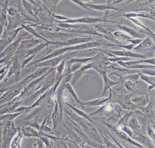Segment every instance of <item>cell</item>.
Returning a JSON list of instances; mask_svg holds the SVG:
<instances>
[{
  "mask_svg": "<svg viewBox=\"0 0 155 148\" xmlns=\"http://www.w3.org/2000/svg\"><path fill=\"white\" fill-rule=\"evenodd\" d=\"M104 77V81H105V88H104V92H106L107 91V89L110 87L112 85H115L117 84L118 82H114L112 81H110L109 80L106 76V74H105L104 75H102Z\"/></svg>",
  "mask_w": 155,
  "mask_h": 148,
  "instance_id": "277c9868",
  "label": "cell"
},
{
  "mask_svg": "<svg viewBox=\"0 0 155 148\" xmlns=\"http://www.w3.org/2000/svg\"><path fill=\"white\" fill-rule=\"evenodd\" d=\"M67 88L68 90L70 91V92L71 93H72V94H73L74 98H76V100L77 101L78 103H79L80 104V103L81 102H80V100H79L78 98H77V97L76 96V94H75V92H74V91L73 90V89L72 88L71 85H70L69 84H68L67 85Z\"/></svg>",
  "mask_w": 155,
  "mask_h": 148,
  "instance_id": "ba28073f",
  "label": "cell"
},
{
  "mask_svg": "<svg viewBox=\"0 0 155 148\" xmlns=\"http://www.w3.org/2000/svg\"><path fill=\"white\" fill-rule=\"evenodd\" d=\"M110 52L115 54L116 55H120V56H130V57H134L142 58H144V56L142 55H139V54H133L131 52H128L126 51H110Z\"/></svg>",
  "mask_w": 155,
  "mask_h": 148,
  "instance_id": "3957f363",
  "label": "cell"
},
{
  "mask_svg": "<svg viewBox=\"0 0 155 148\" xmlns=\"http://www.w3.org/2000/svg\"><path fill=\"white\" fill-rule=\"evenodd\" d=\"M103 21L101 18H91L90 17H86L83 18L75 20H71L69 22L70 23H76V22H83V23H95L97 22Z\"/></svg>",
  "mask_w": 155,
  "mask_h": 148,
  "instance_id": "7a4b0ae2",
  "label": "cell"
},
{
  "mask_svg": "<svg viewBox=\"0 0 155 148\" xmlns=\"http://www.w3.org/2000/svg\"><path fill=\"white\" fill-rule=\"evenodd\" d=\"M140 77H141V78L142 79V80H145V81H146L148 83H151V84H153L154 85V82L152 81H152H154V79L152 80V77H147V76H145L144 75H140Z\"/></svg>",
  "mask_w": 155,
  "mask_h": 148,
  "instance_id": "8fae6325",
  "label": "cell"
},
{
  "mask_svg": "<svg viewBox=\"0 0 155 148\" xmlns=\"http://www.w3.org/2000/svg\"><path fill=\"white\" fill-rule=\"evenodd\" d=\"M109 98L110 97L106 98L98 99L88 102H81L80 104L81 105H86L88 106H96L100 105H104L107 102Z\"/></svg>",
  "mask_w": 155,
  "mask_h": 148,
  "instance_id": "6da1fadb",
  "label": "cell"
},
{
  "mask_svg": "<svg viewBox=\"0 0 155 148\" xmlns=\"http://www.w3.org/2000/svg\"><path fill=\"white\" fill-rule=\"evenodd\" d=\"M120 28L121 29L124 30L126 31L129 34H130L131 35L135 37H139L140 36L136 32V31L133 30V29H131V28H128V27H126V26H119Z\"/></svg>",
  "mask_w": 155,
  "mask_h": 148,
  "instance_id": "8992f818",
  "label": "cell"
},
{
  "mask_svg": "<svg viewBox=\"0 0 155 148\" xmlns=\"http://www.w3.org/2000/svg\"><path fill=\"white\" fill-rule=\"evenodd\" d=\"M129 41H131L132 43H134V44H139L142 41V40H140V39H135V40H129Z\"/></svg>",
  "mask_w": 155,
  "mask_h": 148,
  "instance_id": "4fadbf2b",
  "label": "cell"
},
{
  "mask_svg": "<svg viewBox=\"0 0 155 148\" xmlns=\"http://www.w3.org/2000/svg\"><path fill=\"white\" fill-rule=\"evenodd\" d=\"M142 111L147 117L151 118L154 117V112L151 105H149L146 107L141 108Z\"/></svg>",
  "mask_w": 155,
  "mask_h": 148,
  "instance_id": "5b68a950",
  "label": "cell"
},
{
  "mask_svg": "<svg viewBox=\"0 0 155 148\" xmlns=\"http://www.w3.org/2000/svg\"><path fill=\"white\" fill-rule=\"evenodd\" d=\"M138 124L137 123V121L136 119H133L131 120L130 123V126L133 129H135L138 127Z\"/></svg>",
  "mask_w": 155,
  "mask_h": 148,
  "instance_id": "30bf717a",
  "label": "cell"
},
{
  "mask_svg": "<svg viewBox=\"0 0 155 148\" xmlns=\"http://www.w3.org/2000/svg\"><path fill=\"white\" fill-rule=\"evenodd\" d=\"M133 102H136L138 104L140 105H145V102H146V100L145 99L142 98H139L136 99H134V100H132Z\"/></svg>",
  "mask_w": 155,
  "mask_h": 148,
  "instance_id": "9c48e42d",
  "label": "cell"
},
{
  "mask_svg": "<svg viewBox=\"0 0 155 148\" xmlns=\"http://www.w3.org/2000/svg\"><path fill=\"white\" fill-rule=\"evenodd\" d=\"M80 65L79 63H77V64H75L71 67V72H74L76 70H77L80 67Z\"/></svg>",
  "mask_w": 155,
  "mask_h": 148,
  "instance_id": "7c38bea8",
  "label": "cell"
},
{
  "mask_svg": "<svg viewBox=\"0 0 155 148\" xmlns=\"http://www.w3.org/2000/svg\"><path fill=\"white\" fill-rule=\"evenodd\" d=\"M87 6L90 7L91 8L94 9H97L98 10H103L107 8H110L109 6H106V5H87Z\"/></svg>",
  "mask_w": 155,
  "mask_h": 148,
  "instance_id": "52a82bcc",
  "label": "cell"
}]
</instances>
